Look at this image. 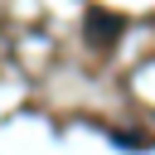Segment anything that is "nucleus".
<instances>
[{
	"label": "nucleus",
	"mask_w": 155,
	"mask_h": 155,
	"mask_svg": "<svg viewBox=\"0 0 155 155\" xmlns=\"http://www.w3.org/2000/svg\"><path fill=\"white\" fill-rule=\"evenodd\" d=\"M116 34H121V19H116V15H102V10L87 15V39H92V44H111Z\"/></svg>",
	"instance_id": "f257e3e1"
}]
</instances>
